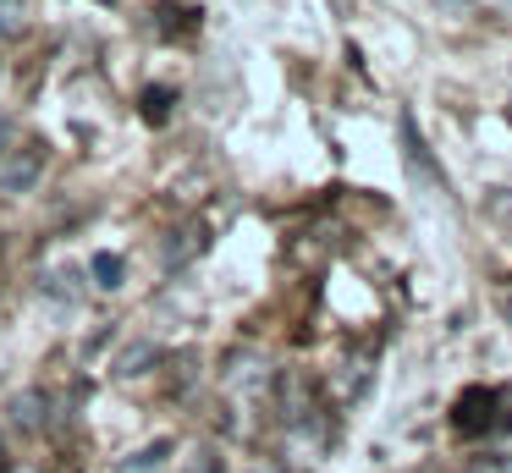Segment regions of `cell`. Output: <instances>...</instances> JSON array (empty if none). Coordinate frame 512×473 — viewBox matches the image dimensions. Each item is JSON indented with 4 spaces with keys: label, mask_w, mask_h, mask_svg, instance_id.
Returning a JSON list of instances; mask_svg holds the SVG:
<instances>
[{
    "label": "cell",
    "mask_w": 512,
    "mask_h": 473,
    "mask_svg": "<svg viewBox=\"0 0 512 473\" xmlns=\"http://www.w3.org/2000/svg\"><path fill=\"white\" fill-rule=\"evenodd\" d=\"M182 473H221V457H215V451H193V462Z\"/></svg>",
    "instance_id": "11"
},
{
    "label": "cell",
    "mask_w": 512,
    "mask_h": 473,
    "mask_svg": "<svg viewBox=\"0 0 512 473\" xmlns=\"http://www.w3.org/2000/svg\"><path fill=\"white\" fill-rule=\"evenodd\" d=\"M45 143L39 138H28V143H17V149H6V160H0V198H23V193H34L39 187V176H45Z\"/></svg>",
    "instance_id": "1"
},
{
    "label": "cell",
    "mask_w": 512,
    "mask_h": 473,
    "mask_svg": "<svg viewBox=\"0 0 512 473\" xmlns=\"http://www.w3.org/2000/svg\"><path fill=\"white\" fill-rule=\"evenodd\" d=\"M204 248H210V237H204V226L193 220V226H182L177 237L166 242V270H182V264H188L193 253H204Z\"/></svg>",
    "instance_id": "4"
},
{
    "label": "cell",
    "mask_w": 512,
    "mask_h": 473,
    "mask_svg": "<svg viewBox=\"0 0 512 473\" xmlns=\"http://www.w3.org/2000/svg\"><path fill=\"white\" fill-rule=\"evenodd\" d=\"M39 407H45V391H23V396H17V402H12V424L34 435V429L45 424V418H39Z\"/></svg>",
    "instance_id": "5"
},
{
    "label": "cell",
    "mask_w": 512,
    "mask_h": 473,
    "mask_svg": "<svg viewBox=\"0 0 512 473\" xmlns=\"http://www.w3.org/2000/svg\"><path fill=\"white\" fill-rule=\"evenodd\" d=\"M452 424L463 429V435H479V429H496L501 424V391H463L457 396V413H452Z\"/></svg>",
    "instance_id": "3"
},
{
    "label": "cell",
    "mask_w": 512,
    "mask_h": 473,
    "mask_svg": "<svg viewBox=\"0 0 512 473\" xmlns=\"http://www.w3.org/2000/svg\"><path fill=\"white\" fill-rule=\"evenodd\" d=\"M28 28V0H0V39Z\"/></svg>",
    "instance_id": "8"
},
{
    "label": "cell",
    "mask_w": 512,
    "mask_h": 473,
    "mask_svg": "<svg viewBox=\"0 0 512 473\" xmlns=\"http://www.w3.org/2000/svg\"><path fill=\"white\" fill-rule=\"evenodd\" d=\"M149 363H160V347H155V341H133L116 369H122V374H149Z\"/></svg>",
    "instance_id": "6"
},
{
    "label": "cell",
    "mask_w": 512,
    "mask_h": 473,
    "mask_svg": "<svg viewBox=\"0 0 512 473\" xmlns=\"http://www.w3.org/2000/svg\"><path fill=\"white\" fill-rule=\"evenodd\" d=\"M94 281L111 292V286H122V259L116 253H94Z\"/></svg>",
    "instance_id": "9"
},
{
    "label": "cell",
    "mask_w": 512,
    "mask_h": 473,
    "mask_svg": "<svg viewBox=\"0 0 512 473\" xmlns=\"http://www.w3.org/2000/svg\"><path fill=\"white\" fill-rule=\"evenodd\" d=\"M171 99H177V94H171V88L149 83V88H144V121H155V127H160V121L171 116Z\"/></svg>",
    "instance_id": "7"
},
{
    "label": "cell",
    "mask_w": 512,
    "mask_h": 473,
    "mask_svg": "<svg viewBox=\"0 0 512 473\" xmlns=\"http://www.w3.org/2000/svg\"><path fill=\"white\" fill-rule=\"evenodd\" d=\"M468 473H507V462H501V457H496V462H474Z\"/></svg>",
    "instance_id": "13"
},
{
    "label": "cell",
    "mask_w": 512,
    "mask_h": 473,
    "mask_svg": "<svg viewBox=\"0 0 512 473\" xmlns=\"http://www.w3.org/2000/svg\"><path fill=\"white\" fill-rule=\"evenodd\" d=\"M72 281H78V270H50L45 275V292L61 297V303H72V297H78V286H72Z\"/></svg>",
    "instance_id": "10"
},
{
    "label": "cell",
    "mask_w": 512,
    "mask_h": 473,
    "mask_svg": "<svg viewBox=\"0 0 512 473\" xmlns=\"http://www.w3.org/2000/svg\"><path fill=\"white\" fill-rule=\"evenodd\" d=\"M160 457H166V446H149V451H138V457L127 462V468H133V473H149V468H155Z\"/></svg>",
    "instance_id": "12"
},
{
    "label": "cell",
    "mask_w": 512,
    "mask_h": 473,
    "mask_svg": "<svg viewBox=\"0 0 512 473\" xmlns=\"http://www.w3.org/2000/svg\"><path fill=\"white\" fill-rule=\"evenodd\" d=\"M105 6H111V0H105Z\"/></svg>",
    "instance_id": "15"
},
{
    "label": "cell",
    "mask_w": 512,
    "mask_h": 473,
    "mask_svg": "<svg viewBox=\"0 0 512 473\" xmlns=\"http://www.w3.org/2000/svg\"><path fill=\"white\" fill-rule=\"evenodd\" d=\"M0 457H6V440H0Z\"/></svg>",
    "instance_id": "14"
},
{
    "label": "cell",
    "mask_w": 512,
    "mask_h": 473,
    "mask_svg": "<svg viewBox=\"0 0 512 473\" xmlns=\"http://www.w3.org/2000/svg\"><path fill=\"white\" fill-rule=\"evenodd\" d=\"M397 132H402V160H408V176L419 187H430V193H446V171H435V165H430V149H424V138H419L413 110H402V116H397Z\"/></svg>",
    "instance_id": "2"
}]
</instances>
